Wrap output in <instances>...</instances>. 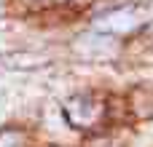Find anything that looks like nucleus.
<instances>
[{"mask_svg":"<svg viewBox=\"0 0 153 147\" xmlns=\"http://www.w3.org/2000/svg\"><path fill=\"white\" fill-rule=\"evenodd\" d=\"M78 54L89 56V59H110L116 56V40L113 37H105V35H81L78 43H75Z\"/></svg>","mask_w":153,"mask_h":147,"instance_id":"f257e3e1","label":"nucleus"},{"mask_svg":"<svg viewBox=\"0 0 153 147\" xmlns=\"http://www.w3.org/2000/svg\"><path fill=\"white\" fill-rule=\"evenodd\" d=\"M67 115H70L73 123H78V126H89L91 121H97V115H100V104H97L94 99H89V96H73V99L67 102Z\"/></svg>","mask_w":153,"mask_h":147,"instance_id":"f03ea898","label":"nucleus"},{"mask_svg":"<svg viewBox=\"0 0 153 147\" xmlns=\"http://www.w3.org/2000/svg\"><path fill=\"white\" fill-rule=\"evenodd\" d=\"M97 24H100V29H108V32H126V29L137 27V16L132 11H116V13L102 16Z\"/></svg>","mask_w":153,"mask_h":147,"instance_id":"7ed1b4c3","label":"nucleus"}]
</instances>
